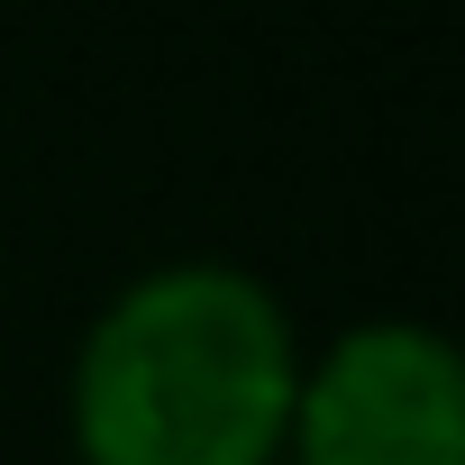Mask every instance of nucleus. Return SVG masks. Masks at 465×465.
<instances>
[{
    "mask_svg": "<svg viewBox=\"0 0 465 465\" xmlns=\"http://www.w3.org/2000/svg\"><path fill=\"white\" fill-rule=\"evenodd\" d=\"M292 465H465V365L429 320H356L292 383Z\"/></svg>",
    "mask_w": 465,
    "mask_h": 465,
    "instance_id": "obj_2",
    "label": "nucleus"
},
{
    "mask_svg": "<svg viewBox=\"0 0 465 465\" xmlns=\"http://www.w3.org/2000/svg\"><path fill=\"white\" fill-rule=\"evenodd\" d=\"M302 383L292 311L228 256L146 265L74 347L83 465H274Z\"/></svg>",
    "mask_w": 465,
    "mask_h": 465,
    "instance_id": "obj_1",
    "label": "nucleus"
}]
</instances>
